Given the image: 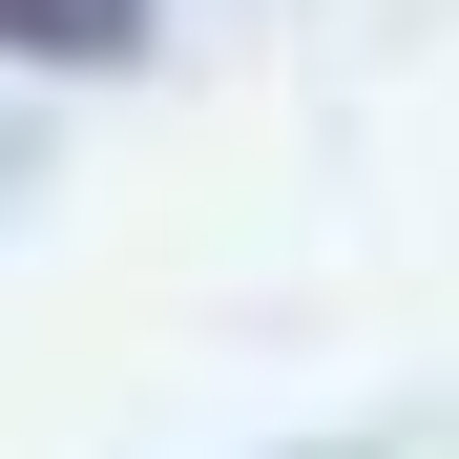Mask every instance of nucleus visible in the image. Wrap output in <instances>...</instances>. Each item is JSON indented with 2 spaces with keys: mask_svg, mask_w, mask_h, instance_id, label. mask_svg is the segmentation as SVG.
<instances>
[{
  "mask_svg": "<svg viewBox=\"0 0 459 459\" xmlns=\"http://www.w3.org/2000/svg\"><path fill=\"white\" fill-rule=\"evenodd\" d=\"M0 63H146V0H0Z\"/></svg>",
  "mask_w": 459,
  "mask_h": 459,
  "instance_id": "f257e3e1",
  "label": "nucleus"
}]
</instances>
